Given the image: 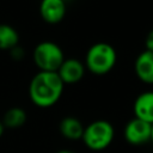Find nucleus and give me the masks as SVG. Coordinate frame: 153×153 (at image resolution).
<instances>
[{
    "label": "nucleus",
    "instance_id": "obj_2",
    "mask_svg": "<svg viewBox=\"0 0 153 153\" xmlns=\"http://www.w3.org/2000/svg\"><path fill=\"white\" fill-rule=\"evenodd\" d=\"M117 62L116 49L106 42L92 44L85 55L84 65L86 71L94 75H104L114 69Z\"/></svg>",
    "mask_w": 153,
    "mask_h": 153
},
{
    "label": "nucleus",
    "instance_id": "obj_7",
    "mask_svg": "<svg viewBox=\"0 0 153 153\" xmlns=\"http://www.w3.org/2000/svg\"><path fill=\"white\" fill-rule=\"evenodd\" d=\"M39 16L48 24H59L63 20L67 6L66 0H41Z\"/></svg>",
    "mask_w": 153,
    "mask_h": 153
},
{
    "label": "nucleus",
    "instance_id": "obj_5",
    "mask_svg": "<svg viewBox=\"0 0 153 153\" xmlns=\"http://www.w3.org/2000/svg\"><path fill=\"white\" fill-rule=\"evenodd\" d=\"M123 136L130 145H145L151 141V124L134 117L127 122L123 130Z\"/></svg>",
    "mask_w": 153,
    "mask_h": 153
},
{
    "label": "nucleus",
    "instance_id": "obj_17",
    "mask_svg": "<svg viewBox=\"0 0 153 153\" xmlns=\"http://www.w3.org/2000/svg\"><path fill=\"white\" fill-rule=\"evenodd\" d=\"M151 142L153 143V123L151 124Z\"/></svg>",
    "mask_w": 153,
    "mask_h": 153
},
{
    "label": "nucleus",
    "instance_id": "obj_8",
    "mask_svg": "<svg viewBox=\"0 0 153 153\" xmlns=\"http://www.w3.org/2000/svg\"><path fill=\"white\" fill-rule=\"evenodd\" d=\"M134 72L139 80L153 85V51H141L134 62Z\"/></svg>",
    "mask_w": 153,
    "mask_h": 153
},
{
    "label": "nucleus",
    "instance_id": "obj_10",
    "mask_svg": "<svg viewBox=\"0 0 153 153\" xmlns=\"http://www.w3.org/2000/svg\"><path fill=\"white\" fill-rule=\"evenodd\" d=\"M84 129H85V127L81 123V121L74 116L63 117L59 124V130H60L61 135L72 141L80 140L82 137Z\"/></svg>",
    "mask_w": 153,
    "mask_h": 153
},
{
    "label": "nucleus",
    "instance_id": "obj_15",
    "mask_svg": "<svg viewBox=\"0 0 153 153\" xmlns=\"http://www.w3.org/2000/svg\"><path fill=\"white\" fill-rule=\"evenodd\" d=\"M4 131H5V126H4V123H2V121L0 120V137L2 136V134H4Z\"/></svg>",
    "mask_w": 153,
    "mask_h": 153
},
{
    "label": "nucleus",
    "instance_id": "obj_9",
    "mask_svg": "<svg viewBox=\"0 0 153 153\" xmlns=\"http://www.w3.org/2000/svg\"><path fill=\"white\" fill-rule=\"evenodd\" d=\"M134 117L145 121L149 124L153 123V91L140 93L133 105Z\"/></svg>",
    "mask_w": 153,
    "mask_h": 153
},
{
    "label": "nucleus",
    "instance_id": "obj_1",
    "mask_svg": "<svg viewBox=\"0 0 153 153\" xmlns=\"http://www.w3.org/2000/svg\"><path fill=\"white\" fill-rule=\"evenodd\" d=\"M65 84L56 72L38 71L29 84V98L38 108H50L62 97Z\"/></svg>",
    "mask_w": 153,
    "mask_h": 153
},
{
    "label": "nucleus",
    "instance_id": "obj_16",
    "mask_svg": "<svg viewBox=\"0 0 153 153\" xmlns=\"http://www.w3.org/2000/svg\"><path fill=\"white\" fill-rule=\"evenodd\" d=\"M56 153H75L74 151H69V149H61V151H57Z\"/></svg>",
    "mask_w": 153,
    "mask_h": 153
},
{
    "label": "nucleus",
    "instance_id": "obj_6",
    "mask_svg": "<svg viewBox=\"0 0 153 153\" xmlns=\"http://www.w3.org/2000/svg\"><path fill=\"white\" fill-rule=\"evenodd\" d=\"M86 68L84 62L75 57L65 59L62 65L56 71L59 78L65 85H72L79 82L85 75Z\"/></svg>",
    "mask_w": 153,
    "mask_h": 153
},
{
    "label": "nucleus",
    "instance_id": "obj_3",
    "mask_svg": "<svg viewBox=\"0 0 153 153\" xmlns=\"http://www.w3.org/2000/svg\"><path fill=\"white\" fill-rule=\"evenodd\" d=\"M115 137L114 126L106 120H96L84 129L81 140L91 151H103L108 148Z\"/></svg>",
    "mask_w": 153,
    "mask_h": 153
},
{
    "label": "nucleus",
    "instance_id": "obj_14",
    "mask_svg": "<svg viewBox=\"0 0 153 153\" xmlns=\"http://www.w3.org/2000/svg\"><path fill=\"white\" fill-rule=\"evenodd\" d=\"M145 50L153 51V29L151 31H148V33L146 35V38H145Z\"/></svg>",
    "mask_w": 153,
    "mask_h": 153
},
{
    "label": "nucleus",
    "instance_id": "obj_12",
    "mask_svg": "<svg viewBox=\"0 0 153 153\" xmlns=\"http://www.w3.org/2000/svg\"><path fill=\"white\" fill-rule=\"evenodd\" d=\"M19 44V33L10 24H0V50L10 51Z\"/></svg>",
    "mask_w": 153,
    "mask_h": 153
},
{
    "label": "nucleus",
    "instance_id": "obj_4",
    "mask_svg": "<svg viewBox=\"0 0 153 153\" xmlns=\"http://www.w3.org/2000/svg\"><path fill=\"white\" fill-rule=\"evenodd\" d=\"M65 59L62 48L53 41L39 42L32 51V61L41 72H56Z\"/></svg>",
    "mask_w": 153,
    "mask_h": 153
},
{
    "label": "nucleus",
    "instance_id": "obj_13",
    "mask_svg": "<svg viewBox=\"0 0 153 153\" xmlns=\"http://www.w3.org/2000/svg\"><path fill=\"white\" fill-rule=\"evenodd\" d=\"M10 54H11V56H12V59H13V60L19 61V60H22V59L24 57L25 51H24V50H23V48H22V47H19V44H18L17 47H14L13 49H11V50H10Z\"/></svg>",
    "mask_w": 153,
    "mask_h": 153
},
{
    "label": "nucleus",
    "instance_id": "obj_11",
    "mask_svg": "<svg viewBox=\"0 0 153 153\" xmlns=\"http://www.w3.org/2000/svg\"><path fill=\"white\" fill-rule=\"evenodd\" d=\"M27 120V115L26 111L19 106H13L10 108L2 116L1 121L5 126V128H10V129H17L20 128L22 126L25 124Z\"/></svg>",
    "mask_w": 153,
    "mask_h": 153
}]
</instances>
